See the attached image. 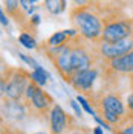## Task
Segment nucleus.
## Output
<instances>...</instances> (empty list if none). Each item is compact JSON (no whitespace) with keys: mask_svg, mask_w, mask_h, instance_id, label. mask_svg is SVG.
Instances as JSON below:
<instances>
[{"mask_svg":"<svg viewBox=\"0 0 133 134\" xmlns=\"http://www.w3.org/2000/svg\"><path fill=\"white\" fill-rule=\"evenodd\" d=\"M49 55L60 75L69 84L75 75L90 69L93 64V57L90 55V52L80 43L69 44L67 41L61 46L50 47Z\"/></svg>","mask_w":133,"mask_h":134,"instance_id":"1","label":"nucleus"},{"mask_svg":"<svg viewBox=\"0 0 133 134\" xmlns=\"http://www.w3.org/2000/svg\"><path fill=\"white\" fill-rule=\"evenodd\" d=\"M70 20L78 34L87 41H100L104 25L101 17L87 6H75L70 11Z\"/></svg>","mask_w":133,"mask_h":134,"instance_id":"2","label":"nucleus"},{"mask_svg":"<svg viewBox=\"0 0 133 134\" xmlns=\"http://www.w3.org/2000/svg\"><path fill=\"white\" fill-rule=\"evenodd\" d=\"M29 79L31 73H26L22 69L11 70L6 78H3V81L6 82V94L5 98L11 100H20L26 94V90L29 87Z\"/></svg>","mask_w":133,"mask_h":134,"instance_id":"3","label":"nucleus"},{"mask_svg":"<svg viewBox=\"0 0 133 134\" xmlns=\"http://www.w3.org/2000/svg\"><path fill=\"white\" fill-rule=\"evenodd\" d=\"M100 108H101L103 119L110 125H118L125 114V107H124L122 99L119 96H116V94H113V93L104 94L101 98Z\"/></svg>","mask_w":133,"mask_h":134,"instance_id":"4","label":"nucleus"},{"mask_svg":"<svg viewBox=\"0 0 133 134\" xmlns=\"http://www.w3.org/2000/svg\"><path fill=\"white\" fill-rule=\"evenodd\" d=\"M130 37H133V20H112L104 23L100 41L116 43Z\"/></svg>","mask_w":133,"mask_h":134,"instance_id":"5","label":"nucleus"},{"mask_svg":"<svg viewBox=\"0 0 133 134\" xmlns=\"http://www.w3.org/2000/svg\"><path fill=\"white\" fill-rule=\"evenodd\" d=\"M25 96H26V102L31 104V107L34 110H37L38 113H46L48 110H50L54 107L50 94L46 93L38 84H35L34 81H31Z\"/></svg>","mask_w":133,"mask_h":134,"instance_id":"6","label":"nucleus"},{"mask_svg":"<svg viewBox=\"0 0 133 134\" xmlns=\"http://www.w3.org/2000/svg\"><path fill=\"white\" fill-rule=\"evenodd\" d=\"M132 49H133V37L116 43L98 41V53L107 61H112V59L118 58V57H122L125 53H129Z\"/></svg>","mask_w":133,"mask_h":134,"instance_id":"7","label":"nucleus"},{"mask_svg":"<svg viewBox=\"0 0 133 134\" xmlns=\"http://www.w3.org/2000/svg\"><path fill=\"white\" fill-rule=\"evenodd\" d=\"M69 124V114L61 108V105L55 104L49 111L50 134H63Z\"/></svg>","mask_w":133,"mask_h":134,"instance_id":"8","label":"nucleus"},{"mask_svg":"<svg viewBox=\"0 0 133 134\" xmlns=\"http://www.w3.org/2000/svg\"><path fill=\"white\" fill-rule=\"evenodd\" d=\"M96 76H98L96 69L90 67V69H87L84 72H80L78 75H75L72 78V81H70V85L78 92H89L93 87L95 81H96Z\"/></svg>","mask_w":133,"mask_h":134,"instance_id":"9","label":"nucleus"},{"mask_svg":"<svg viewBox=\"0 0 133 134\" xmlns=\"http://www.w3.org/2000/svg\"><path fill=\"white\" fill-rule=\"evenodd\" d=\"M109 67L116 72V73H122V75H132L133 73V49L125 53L122 57L109 61Z\"/></svg>","mask_w":133,"mask_h":134,"instance_id":"10","label":"nucleus"},{"mask_svg":"<svg viewBox=\"0 0 133 134\" xmlns=\"http://www.w3.org/2000/svg\"><path fill=\"white\" fill-rule=\"evenodd\" d=\"M5 3V9H6V14L11 18H14L17 23H23V18L25 14L22 11V5H20V0H3Z\"/></svg>","mask_w":133,"mask_h":134,"instance_id":"11","label":"nucleus"},{"mask_svg":"<svg viewBox=\"0 0 133 134\" xmlns=\"http://www.w3.org/2000/svg\"><path fill=\"white\" fill-rule=\"evenodd\" d=\"M3 108H6V116L11 119H23L25 116V107L20 105L18 100L6 99L3 104Z\"/></svg>","mask_w":133,"mask_h":134,"instance_id":"12","label":"nucleus"},{"mask_svg":"<svg viewBox=\"0 0 133 134\" xmlns=\"http://www.w3.org/2000/svg\"><path fill=\"white\" fill-rule=\"evenodd\" d=\"M44 8L52 15H60L66 11L67 0H44Z\"/></svg>","mask_w":133,"mask_h":134,"instance_id":"13","label":"nucleus"},{"mask_svg":"<svg viewBox=\"0 0 133 134\" xmlns=\"http://www.w3.org/2000/svg\"><path fill=\"white\" fill-rule=\"evenodd\" d=\"M48 79H49V73L42 66L38 67V69H35V70H32V73H31V81H34L35 84H38L40 87L42 85H46Z\"/></svg>","mask_w":133,"mask_h":134,"instance_id":"14","label":"nucleus"},{"mask_svg":"<svg viewBox=\"0 0 133 134\" xmlns=\"http://www.w3.org/2000/svg\"><path fill=\"white\" fill-rule=\"evenodd\" d=\"M69 41V37H67V34L64 31H58V32H55L54 35H50L49 40H48V44H49V47H57V46H61V44H64V43Z\"/></svg>","mask_w":133,"mask_h":134,"instance_id":"15","label":"nucleus"},{"mask_svg":"<svg viewBox=\"0 0 133 134\" xmlns=\"http://www.w3.org/2000/svg\"><path fill=\"white\" fill-rule=\"evenodd\" d=\"M18 43H20L22 46H25L26 49H35V47H37L35 38L28 32H22L20 35H18Z\"/></svg>","mask_w":133,"mask_h":134,"instance_id":"16","label":"nucleus"},{"mask_svg":"<svg viewBox=\"0 0 133 134\" xmlns=\"http://www.w3.org/2000/svg\"><path fill=\"white\" fill-rule=\"evenodd\" d=\"M18 58L22 59V61H25L29 67H32V70H35V69H38V67H40V64H38V63H37L34 58H31V57H26L25 53H22V52H18Z\"/></svg>","mask_w":133,"mask_h":134,"instance_id":"17","label":"nucleus"},{"mask_svg":"<svg viewBox=\"0 0 133 134\" xmlns=\"http://www.w3.org/2000/svg\"><path fill=\"white\" fill-rule=\"evenodd\" d=\"M76 102H80V104L83 105V108L86 110V113H89V114H92V116H95V113H93V108H92L90 105H89V102L84 99L83 96H80V94H78V96H76Z\"/></svg>","mask_w":133,"mask_h":134,"instance_id":"18","label":"nucleus"},{"mask_svg":"<svg viewBox=\"0 0 133 134\" xmlns=\"http://www.w3.org/2000/svg\"><path fill=\"white\" fill-rule=\"evenodd\" d=\"M116 134H133V120L129 125H125V126H122L121 130H118Z\"/></svg>","mask_w":133,"mask_h":134,"instance_id":"19","label":"nucleus"},{"mask_svg":"<svg viewBox=\"0 0 133 134\" xmlns=\"http://www.w3.org/2000/svg\"><path fill=\"white\" fill-rule=\"evenodd\" d=\"M8 17L9 15L5 12V9H0V18H2V26H3V27H8V25H9Z\"/></svg>","mask_w":133,"mask_h":134,"instance_id":"20","label":"nucleus"},{"mask_svg":"<svg viewBox=\"0 0 133 134\" xmlns=\"http://www.w3.org/2000/svg\"><path fill=\"white\" fill-rule=\"evenodd\" d=\"M70 105H72V108L75 110V113H76V116H83V111H81V108L78 107V104H76L75 100H70Z\"/></svg>","mask_w":133,"mask_h":134,"instance_id":"21","label":"nucleus"},{"mask_svg":"<svg viewBox=\"0 0 133 134\" xmlns=\"http://www.w3.org/2000/svg\"><path fill=\"white\" fill-rule=\"evenodd\" d=\"M72 3H75V6H87L90 0H72Z\"/></svg>","mask_w":133,"mask_h":134,"instance_id":"22","label":"nucleus"},{"mask_svg":"<svg viewBox=\"0 0 133 134\" xmlns=\"http://www.w3.org/2000/svg\"><path fill=\"white\" fill-rule=\"evenodd\" d=\"M127 107H129V110L133 113V93H130V94L127 96Z\"/></svg>","mask_w":133,"mask_h":134,"instance_id":"23","label":"nucleus"},{"mask_svg":"<svg viewBox=\"0 0 133 134\" xmlns=\"http://www.w3.org/2000/svg\"><path fill=\"white\" fill-rule=\"evenodd\" d=\"M31 23H32V25H38V23H40V15H37V14L32 15L31 17Z\"/></svg>","mask_w":133,"mask_h":134,"instance_id":"24","label":"nucleus"},{"mask_svg":"<svg viewBox=\"0 0 133 134\" xmlns=\"http://www.w3.org/2000/svg\"><path fill=\"white\" fill-rule=\"evenodd\" d=\"M101 128H103V126H95V128H93V134H104V131H103Z\"/></svg>","mask_w":133,"mask_h":134,"instance_id":"25","label":"nucleus"},{"mask_svg":"<svg viewBox=\"0 0 133 134\" xmlns=\"http://www.w3.org/2000/svg\"><path fill=\"white\" fill-rule=\"evenodd\" d=\"M70 134H84V133H81V131H75V133H70Z\"/></svg>","mask_w":133,"mask_h":134,"instance_id":"26","label":"nucleus"},{"mask_svg":"<svg viewBox=\"0 0 133 134\" xmlns=\"http://www.w3.org/2000/svg\"><path fill=\"white\" fill-rule=\"evenodd\" d=\"M34 134H46V133H43V131H37V133H34Z\"/></svg>","mask_w":133,"mask_h":134,"instance_id":"27","label":"nucleus"},{"mask_svg":"<svg viewBox=\"0 0 133 134\" xmlns=\"http://www.w3.org/2000/svg\"><path fill=\"white\" fill-rule=\"evenodd\" d=\"M29 2H31V3H37V2H38V0H29Z\"/></svg>","mask_w":133,"mask_h":134,"instance_id":"28","label":"nucleus"},{"mask_svg":"<svg viewBox=\"0 0 133 134\" xmlns=\"http://www.w3.org/2000/svg\"><path fill=\"white\" fill-rule=\"evenodd\" d=\"M14 134H18V131H16V133H14Z\"/></svg>","mask_w":133,"mask_h":134,"instance_id":"29","label":"nucleus"}]
</instances>
